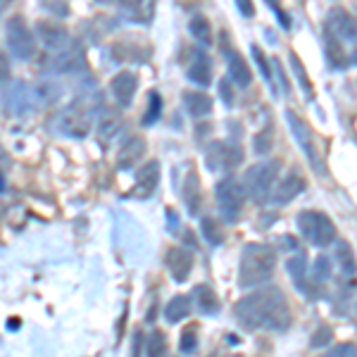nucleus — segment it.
<instances>
[{"label": "nucleus", "mask_w": 357, "mask_h": 357, "mask_svg": "<svg viewBox=\"0 0 357 357\" xmlns=\"http://www.w3.org/2000/svg\"><path fill=\"white\" fill-rule=\"evenodd\" d=\"M236 321L248 331H274L284 333L291 329L293 312L286 303L284 293L276 286H262V289L248 293L234 307Z\"/></svg>", "instance_id": "f257e3e1"}, {"label": "nucleus", "mask_w": 357, "mask_h": 357, "mask_svg": "<svg viewBox=\"0 0 357 357\" xmlns=\"http://www.w3.org/2000/svg\"><path fill=\"white\" fill-rule=\"evenodd\" d=\"M276 272V250L267 243H248L241 252L238 284L241 289H257Z\"/></svg>", "instance_id": "f03ea898"}, {"label": "nucleus", "mask_w": 357, "mask_h": 357, "mask_svg": "<svg viewBox=\"0 0 357 357\" xmlns=\"http://www.w3.org/2000/svg\"><path fill=\"white\" fill-rule=\"evenodd\" d=\"M279 172H281V162H276V160L248 167V172L243 174V188L248 198L257 205H267L272 200Z\"/></svg>", "instance_id": "7ed1b4c3"}, {"label": "nucleus", "mask_w": 357, "mask_h": 357, "mask_svg": "<svg viewBox=\"0 0 357 357\" xmlns=\"http://www.w3.org/2000/svg\"><path fill=\"white\" fill-rule=\"evenodd\" d=\"M298 231L314 248H329L338 241L336 224L319 210H303L298 215Z\"/></svg>", "instance_id": "20e7f679"}, {"label": "nucleus", "mask_w": 357, "mask_h": 357, "mask_svg": "<svg viewBox=\"0 0 357 357\" xmlns=\"http://www.w3.org/2000/svg\"><path fill=\"white\" fill-rule=\"evenodd\" d=\"M215 195H217V205H220L224 222H229V224L238 222L241 215H243L245 200H248L243 183L234 176H227L215 186Z\"/></svg>", "instance_id": "39448f33"}, {"label": "nucleus", "mask_w": 357, "mask_h": 357, "mask_svg": "<svg viewBox=\"0 0 357 357\" xmlns=\"http://www.w3.org/2000/svg\"><path fill=\"white\" fill-rule=\"evenodd\" d=\"M5 43H8L10 53L22 62H29L36 55V36L24 17L20 15H13L5 22Z\"/></svg>", "instance_id": "423d86ee"}, {"label": "nucleus", "mask_w": 357, "mask_h": 357, "mask_svg": "<svg viewBox=\"0 0 357 357\" xmlns=\"http://www.w3.org/2000/svg\"><path fill=\"white\" fill-rule=\"evenodd\" d=\"M286 122H289V129L293 138L298 141V146H301V151L305 153V158H307V162L312 165V169L317 174H321V169H324V162H321V155H319V148H317V141H314V134L312 129L307 126L305 119L298 117L293 110H286Z\"/></svg>", "instance_id": "0eeeda50"}, {"label": "nucleus", "mask_w": 357, "mask_h": 357, "mask_svg": "<svg viewBox=\"0 0 357 357\" xmlns=\"http://www.w3.org/2000/svg\"><path fill=\"white\" fill-rule=\"evenodd\" d=\"M91 126H93V110L86 102H74L60 114V129L72 138L89 136Z\"/></svg>", "instance_id": "6e6552de"}, {"label": "nucleus", "mask_w": 357, "mask_h": 357, "mask_svg": "<svg viewBox=\"0 0 357 357\" xmlns=\"http://www.w3.org/2000/svg\"><path fill=\"white\" fill-rule=\"evenodd\" d=\"M33 91L29 89L24 82H13L5 86L3 84V105H5V112L13 114V117H24L33 110Z\"/></svg>", "instance_id": "1a4fd4ad"}, {"label": "nucleus", "mask_w": 357, "mask_h": 357, "mask_svg": "<svg viewBox=\"0 0 357 357\" xmlns=\"http://www.w3.org/2000/svg\"><path fill=\"white\" fill-rule=\"evenodd\" d=\"M286 272H289L293 286L298 289V293H303L310 301H317L319 298V286L312 281L307 269V255H293L286 260Z\"/></svg>", "instance_id": "9d476101"}, {"label": "nucleus", "mask_w": 357, "mask_h": 357, "mask_svg": "<svg viewBox=\"0 0 357 357\" xmlns=\"http://www.w3.org/2000/svg\"><path fill=\"white\" fill-rule=\"evenodd\" d=\"M205 158H207V167H210V169H222V167L231 169V167L243 162V148H241L236 141H231V143H210Z\"/></svg>", "instance_id": "9b49d317"}, {"label": "nucleus", "mask_w": 357, "mask_h": 357, "mask_svg": "<svg viewBox=\"0 0 357 357\" xmlns=\"http://www.w3.org/2000/svg\"><path fill=\"white\" fill-rule=\"evenodd\" d=\"M326 29L338 36L343 43H357V20L348 10L343 8H333L329 17H326Z\"/></svg>", "instance_id": "f8f14e48"}, {"label": "nucleus", "mask_w": 357, "mask_h": 357, "mask_svg": "<svg viewBox=\"0 0 357 357\" xmlns=\"http://www.w3.org/2000/svg\"><path fill=\"white\" fill-rule=\"evenodd\" d=\"M224 43V57H227V67H229V79L231 84H236L238 89H248L252 84V72L248 67L245 57L234 48L231 43L227 45V38H222Z\"/></svg>", "instance_id": "ddd939ff"}, {"label": "nucleus", "mask_w": 357, "mask_h": 357, "mask_svg": "<svg viewBox=\"0 0 357 357\" xmlns=\"http://www.w3.org/2000/svg\"><path fill=\"white\" fill-rule=\"evenodd\" d=\"M33 31L38 33L41 43L50 50V53H57V50L67 48V45L72 43V38H69L67 29L62 26V24H57V22H53V20L36 22V29H33Z\"/></svg>", "instance_id": "4468645a"}, {"label": "nucleus", "mask_w": 357, "mask_h": 357, "mask_svg": "<svg viewBox=\"0 0 357 357\" xmlns=\"http://www.w3.org/2000/svg\"><path fill=\"white\" fill-rule=\"evenodd\" d=\"M158 183H160V162L158 160H151V162H146L136 169L134 198L148 200L155 191H158Z\"/></svg>", "instance_id": "2eb2a0df"}, {"label": "nucleus", "mask_w": 357, "mask_h": 357, "mask_svg": "<svg viewBox=\"0 0 357 357\" xmlns=\"http://www.w3.org/2000/svg\"><path fill=\"white\" fill-rule=\"evenodd\" d=\"M138 91V79L134 72H129V69H124V72L114 74L112 82H110V93L114 98V102H117L119 107H129L131 102H134V96Z\"/></svg>", "instance_id": "dca6fc26"}, {"label": "nucleus", "mask_w": 357, "mask_h": 357, "mask_svg": "<svg viewBox=\"0 0 357 357\" xmlns=\"http://www.w3.org/2000/svg\"><path fill=\"white\" fill-rule=\"evenodd\" d=\"M305 178L298 174V172H289L284 178H281V183H276L274 186V193H272V200L276 205H289L293 198H298L303 191H305Z\"/></svg>", "instance_id": "f3484780"}, {"label": "nucleus", "mask_w": 357, "mask_h": 357, "mask_svg": "<svg viewBox=\"0 0 357 357\" xmlns=\"http://www.w3.org/2000/svg\"><path fill=\"white\" fill-rule=\"evenodd\" d=\"M119 10L134 24H151L155 17V0H117Z\"/></svg>", "instance_id": "a211bd4d"}, {"label": "nucleus", "mask_w": 357, "mask_h": 357, "mask_svg": "<svg viewBox=\"0 0 357 357\" xmlns=\"http://www.w3.org/2000/svg\"><path fill=\"white\" fill-rule=\"evenodd\" d=\"M167 269H169L172 279L183 284L193 269V255L186 248H172V250L167 252Z\"/></svg>", "instance_id": "6ab92c4d"}, {"label": "nucleus", "mask_w": 357, "mask_h": 357, "mask_svg": "<svg viewBox=\"0 0 357 357\" xmlns=\"http://www.w3.org/2000/svg\"><path fill=\"white\" fill-rule=\"evenodd\" d=\"M186 77L191 79L195 86H210L212 82V62L210 57L203 48H193V55H191V65H188V72Z\"/></svg>", "instance_id": "aec40b11"}, {"label": "nucleus", "mask_w": 357, "mask_h": 357, "mask_svg": "<svg viewBox=\"0 0 357 357\" xmlns=\"http://www.w3.org/2000/svg\"><path fill=\"white\" fill-rule=\"evenodd\" d=\"M143 155H146V141L141 136H126L117 151V167L119 169H131Z\"/></svg>", "instance_id": "412c9836"}, {"label": "nucleus", "mask_w": 357, "mask_h": 357, "mask_svg": "<svg viewBox=\"0 0 357 357\" xmlns=\"http://www.w3.org/2000/svg\"><path fill=\"white\" fill-rule=\"evenodd\" d=\"M324 57L331 69H345L350 62L348 57H345L343 41L338 36H333L329 29H324Z\"/></svg>", "instance_id": "4be33fe9"}, {"label": "nucleus", "mask_w": 357, "mask_h": 357, "mask_svg": "<svg viewBox=\"0 0 357 357\" xmlns=\"http://www.w3.org/2000/svg\"><path fill=\"white\" fill-rule=\"evenodd\" d=\"M183 203H186L188 212L195 217L200 215V207H203V191H200V181H198V174L193 169H188L186 174V181H183Z\"/></svg>", "instance_id": "5701e85b"}, {"label": "nucleus", "mask_w": 357, "mask_h": 357, "mask_svg": "<svg viewBox=\"0 0 357 357\" xmlns=\"http://www.w3.org/2000/svg\"><path fill=\"white\" fill-rule=\"evenodd\" d=\"M183 107L193 119H203L212 112V100L210 96L200 93V91H186L183 93Z\"/></svg>", "instance_id": "b1692460"}, {"label": "nucleus", "mask_w": 357, "mask_h": 357, "mask_svg": "<svg viewBox=\"0 0 357 357\" xmlns=\"http://www.w3.org/2000/svg\"><path fill=\"white\" fill-rule=\"evenodd\" d=\"M193 303H195V307H198L200 314L212 317V314L220 312V298H217V293L205 284H200L193 289Z\"/></svg>", "instance_id": "393cba45"}, {"label": "nucleus", "mask_w": 357, "mask_h": 357, "mask_svg": "<svg viewBox=\"0 0 357 357\" xmlns=\"http://www.w3.org/2000/svg\"><path fill=\"white\" fill-rule=\"evenodd\" d=\"M191 305H193L191 296H174L165 305V319L169 321V324H178V321H183L191 314Z\"/></svg>", "instance_id": "a878e982"}, {"label": "nucleus", "mask_w": 357, "mask_h": 357, "mask_svg": "<svg viewBox=\"0 0 357 357\" xmlns=\"http://www.w3.org/2000/svg\"><path fill=\"white\" fill-rule=\"evenodd\" d=\"M336 262H338V269H341L343 276H355L357 274V260H355V252L350 243L345 241H338L336 243Z\"/></svg>", "instance_id": "bb28decb"}, {"label": "nucleus", "mask_w": 357, "mask_h": 357, "mask_svg": "<svg viewBox=\"0 0 357 357\" xmlns=\"http://www.w3.org/2000/svg\"><path fill=\"white\" fill-rule=\"evenodd\" d=\"M188 31H191V36L200 45L212 43V24H210V20H205L203 15H195L193 20L188 22Z\"/></svg>", "instance_id": "cd10ccee"}, {"label": "nucleus", "mask_w": 357, "mask_h": 357, "mask_svg": "<svg viewBox=\"0 0 357 357\" xmlns=\"http://www.w3.org/2000/svg\"><path fill=\"white\" fill-rule=\"evenodd\" d=\"M289 60H291L293 74H296V77H298V82H301V89H303L305 98H307V100H314V89H312V82H310L307 72H305V67H303L301 57H298L296 53H291V55H289Z\"/></svg>", "instance_id": "c85d7f7f"}, {"label": "nucleus", "mask_w": 357, "mask_h": 357, "mask_svg": "<svg viewBox=\"0 0 357 357\" xmlns=\"http://www.w3.org/2000/svg\"><path fill=\"white\" fill-rule=\"evenodd\" d=\"M331 272H333V267H331V260L326 255H319L317 260L312 262V269H310V276H312V281L317 286H321V284H326V281L331 279Z\"/></svg>", "instance_id": "c756f323"}, {"label": "nucleus", "mask_w": 357, "mask_h": 357, "mask_svg": "<svg viewBox=\"0 0 357 357\" xmlns=\"http://www.w3.org/2000/svg\"><path fill=\"white\" fill-rule=\"evenodd\" d=\"M200 229H203V236L210 245H222L224 243V231H222V227L217 220H212V217H203V220H200Z\"/></svg>", "instance_id": "7c9ffc66"}, {"label": "nucleus", "mask_w": 357, "mask_h": 357, "mask_svg": "<svg viewBox=\"0 0 357 357\" xmlns=\"http://www.w3.org/2000/svg\"><path fill=\"white\" fill-rule=\"evenodd\" d=\"M33 96H36L38 102H55L57 98H60V86L53 84V82H41L33 89Z\"/></svg>", "instance_id": "2f4dec72"}, {"label": "nucleus", "mask_w": 357, "mask_h": 357, "mask_svg": "<svg viewBox=\"0 0 357 357\" xmlns=\"http://www.w3.org/2000/svg\"><path fill=\"white\" fill-rule=\"evenodd\" d=\"M160 114H162V98H160V93H151L148 96V112L143 114V124H155L160 119Z\"/></svg>", "instance_id": "473e14b6"}, {"label": "nucleus", "mask_w": 357, "mask_h": 357, "mask_svg": "<svg viewBox=\"0 0 357 357\" xmlns=\"http://www.w3.org/2000/svg\"><path fill=\"white\" fill-rule=\"evenodd\" d=\"M252 60L257 62V67H260V72H262V77H264V82L269 84V89H272V93L276 96V89H274V82H272V69H269V62L264 60V55H262V50L257 48V45H252Z\"/></svg>", "instance_id": "72a5a7b5"}, {"label": "nucleus", "mask_w": 357, "mask_h": 357, "mask_svg": "<svg viewBox=\"0 0 357 357\" xmlns=\"http://www.w3.org/2000/svg\"><path fill=\"white\" fill-rule=\"evenodd\" d=\"M333 341V329L326 324H321L319 329L312 333V338H310V348H324V345H329Z\"/></svg>", "instance_id": "f704fd0d"}, {"label": "nucleus", "mask_w": 357, "mask_h": 357, "mask_svg": "<svg viewBox=\"0 0 357 357\" xmlns=\"http://www.w3.org/2000/svg\"><path fill=\"white\" fill-rule=\"evenodd\" d=\"M255 153L257 155H264V153H269L272 151V143H274V129L269 126V129H264V131H260V134L255 136Z\"/></svg>", "instance_id": "c9c22d12"}, {"label": "nucleus", "mask_w": 357, "mask_h": 357, "mask_svg": "<svg viewBox=\"0 0 357 357\" xmlns=\"http://www.w3.org/2000/svg\"><path fill=\"white\" fill-rule=\"evenodd\" d=\"M167 350V338L162 331H153L151 336H148V348L146 353L148 355H165Z\"/></svg>", "instance_id": "e433bc0d"}, {"label": "nucleus", "mask_w": 357, "mask_h": 357, "mask_svg": "<svg viewBox=\"0 0 357 357\" xmlns=\"http://www.w3.org/2000/svg\"><path fill=\"white\" fill-rule=\"evenodd\" d=\"M195 348H198V333H195V329H186L181 333L178 350H181V353H193Z\"/></svg>", "instance_id": "4c0bfd02"}, {"label": "nucleus", "mask_w": 357, "mask_h": 357, "mask_svg": "<svg viewBox=\"0 0 357 357\" xmlns=\"http://www.w3.org/2000/svg\"><path fill=\"white\" fill-rule=\"evenodd\" d=\"M10 72H13V67H10V57L5 55V50H0V86L10 79Z\"/></svg>", "instance_id": "58836bf2"}, {"label": "nucleus", "mask_w": 357, "mask_h": 357, "mask_svg": "<svg viewBox=\"0 0 357 357\" xmlns=\"http://www.w3.org/2000/svg\"><path fill=\"white\" fill-rule=\"evenodd\" d=\"M331 357H341V355H357V345L353 343H341V345H333L329 350Z\"/></svg>", "instance_id": "ea45409f"}, {"label": "nucleus", "mask_w": 357, "mask_h": 357, "mask_svg": "<svg viewBox=\"0 0 357 357\" xmlns=\"http://www.w3.org/2000/svg\"><path fill=\"white\" fill-rule=\"evenodd\" d=\"M264 3L267 5H272V10H274V15L279 17V22H281V26H286L289 29L291 26V17L284 13V10H281V5H279V0H264Z\"/></svg>", "instance_id": "a19ab883"}, {"label": "nucleus", "mask_w": 357, "mask_h": 357, "mask_svg": "<svg viewBox=\"0 0 357 357\" xmlns=\"http://www.w3.org/2000/svg\"><path fill=\"white\" fill-rule=\"evenodd\" d=\"M220 93H222V100L227 102V105H231V102H234V91H231V82H229V79H222V82H220Z\"/></svg>", "instance_id": "79ce46f5"}, {"label": "nucleus", "mask_w": 357, "mask_h": 357, "mask_svg": "<svg viewBox=\"0 0 357 357\" xmlns=\"http://www.w3.org/2000/svg\"><path fill=\"white\" fill-rule=\"evenodd\" d=\"M272 67L276 69V74H279V79H281V89H284V93L289 96L291 93V84H289V79H286V72L281 69V60H272Z\"/></svg>", "instance_id": "37998d69"}, {"label": "nucleus", "mask_w": 357, "mask_h": 357, "mask_svg": "<svg viewBox=\"0 0 357 357\" xmlns=\"http://www.w3.org/2000/svg\"><path fill=\"white\" fill-rule=\"evenodd\" d=\"M236 8L241 10V15H243V17L255 15V5H252V0H236Z\"/></svg>", "instance_id": "c03bdc74"}, {"label": "nucleus", "mask_w": 357, "mask_h": 357, "mask_svg": "<svg viewBox=\"0 0 357 357\" xmlns=\"http://www.w3.org/2000/svg\"><path fill=\"white\" fill-rule=\"evenodd\" d=\"M281 248H284V250H296L298 248V241L293 238V236H281Z\"/></svg>", "instance_id": "a18cd8bd"}, {"label": "nucleus", "mask_w": 357, "mask_h": 357, "mask_svg": "<svg viewBox=\"0 0 357 357\" xmlns=\"http://www.w3.org/2000/svg\"><path fill=\"white\" fill-rule=\"evenodd\" d=\"M350 62H353V65H357V43H355V48L350 50Z\"/></svg>", "instance_id": "49530a36"}, {"label": "nucleus", "mask_w": 357, "mask_h": 357, "mask_svg": "<svg viewBox=\"0 0 357 357\" xmlns=\"http://www.w3.org/2000/svg\"><path fill=\"white\" fill-rule=\"evenodd\" d=\"M0 193H5V176L0 174Z\"/></svg>", "instance_id": "de8ad7c7"}, {"label": "nucleus", "mask_w": 357, "mask_h": 357, "mask_svg": "<svg viewBox=\"0 0 357 357\" xmlns=\"http://www.w3.org/2000/svg\"><path fill=\"white\" fill-rule=\"evenodd\" d=\"M98 3H102V5H110V3H117V0H98Z\"/></svg>", "instance_id": "09e8293b"}, {"label": "nucleus", "mask_w": 357, "mask_h": 357, "mask_svg": "<svg viewBox=\"0 0 357 357\" xmlns=\"http://www.w3.org/2000/svg\"><path fill=\"white\" fill-rule=\"evenodd\" d=\"M5 3H8V0H0V13H3V8H5Z\"/></svg>", "instance_id": "8fccbe9b"}, {"label": "nucleus", "mask_w": 357, "mask_h": 357, "mask_svg": "<svg viewBox=\"0 0 357 357\" xmlns=\"http://www.w3.org/2000/svg\"><path fill=\"white\" fill-rule=\"evenodd\" d=\"M353 314H355V321H357V303H355V310H353Z\"/></svg>", "instance_id": "3c124183"}]
</instances>
